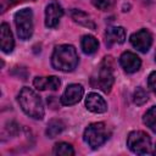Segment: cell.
<instances>
[{"mask_svg": "<svg viewBox=\"0 0 156 156\" xmlns=\"http://www.w3.org/2000/svg\"><path fill=\"white\" fill-rule=\"evenodd\" d=\"M71 17H72V20H73L76 23L80 24V26H83V27H87V28H89V29H95V28H96L94 21L90 18V16H89L88 13H85L84 11H82V10L73 9V10L71 11Z\"/></svg>", "mask_w": 156, "mask_h": 156, "instance_id": "cell-15", "label": "cell"}, {"mask_svg": "<svg viewBox=\"0 0 156 156\" xmlns=\"http://www.w3.org/2000/svg\"><path fill=\"white\" fill-rule=\"evenodd\" d=\"M80 45H82V50L84 54L87 55H91L94 54L98 48H99V41L93 35H84L82 38V41H80Z\"/></svg>", "mask_w": 156, "mask_h": 156, "instance_id": "cell-16", "label": "cell"}, {"mask_svg": "<svg viewBox=\"0 0 156 156\" xmlns=\"http://www.w3.org/2000/svg\"><path fill=\"white\" fill-rule=\"evenodd\" d=\"M85 106L90 112H94V113H104L107 110V104L105 99L96 93L88 94L85 99Z\"/></svg>", "mask_w": 156, "mask_h": 156, "instance_id": "cell-11", "label": "cell"}, {"mask_svg": "<svg viewBox=\"0 0 156 156\" xmlns=\"http://www.w3.org/2000/svg\"><path fill=\"white\" fill-rule=\"evenodd\" d=\"M83 94H84V89L80 84H69L61 96V104L65 106L74 105L80 101Z\"/></svg>", "mask_w": 156, "mask_h": 156, "instance_id": "cell-9", "label": "cell"}, {"mask_svg": "<svg viewBox=\"0 0 156 156\" xmlns=\"http://www.w3.org/2000/svg\"><path fill=\"white\" fill-rule=\"evenodd\" d=\"M61 82L56 76H49V77H35L33 80V85L39 90H57Z\"/></svg>", "mask_w": 156, "mask_h": 156, "instance_id": "cell-12", "label": "cell"}, {"mask_svg": "<svg viewBox=\"0 0 156 156\" xmlns=\"http://www.w3.org/2000/svg\"><path fill=\"white\" fill-rule=\"evenodd\" d=\"M0 37H1V50L6 54L11 52L15 46V40L7 23H2L0 26Z\"/></svg>", "mask_w": 156, "mask_h": 156, "instance_id": "cell-14", "label": "cell"}, {"mask_svg": "<svg viewBox=\"0 0 156 156\" xmlns=\"http://www.w3.org/2000/svg\"><path fill=\"white\" fill-rule=\"evenodd\" d=\"M130 44L140 52H147L152 44V37L149 30L139 29L130 35Z\"/></svg>", "mask_w": 156, "mask_h": 156, "instance_id": "cell-7", "label": "cell"}, {"mask_svg": "<svg viewBox=\"0 0 156 156\" xmlns=\"http://www.w3.org/2000/svg\"><path fill=\"white\" fill-rule=\"evenodd\" d=\"M105 38L108 46L112 44H123L126 40V30L123 27H110L106 29Z\"/></svg>", "mask_w": 156, "mask_h": 156, "instance_id": "cell-13", "label": "cell"}, {"mask_svg": "<svg viewBox=\"0 0 156 156\" xmlns=\"http://www.w3.org/2000/svg\"><path fill=\"white\" fill-rule=\"evenodd\" d=\"M143 121L146 124V127H149L152 132L156 133V106H152L146 111Z\"/></svg>", "mask_w": 156, "mask_h": 156, "instance_id": "cell-19", "label": "cell"}, {"mask_svg": "<svg viewBox=\"0 0 156 156\" xmlns=\"http://www.w3.org/2000/svg\"><path fill=\"white\" fill-rule=\"evenodd\" d=\"M119 63L122 66V68L127 72V73H134L136 72L140 66H141V60L139 58V56H136L134 52L130 51H124L121 57H119Z\"/></svg>", "mask_w": 156, "mask_h": 156, "instance_id": "cell-10", "label": "cell"}, {"mask_svg": "<svg viewBox=\"0 0 156 156\" xmlns=\"http://www.w3.org/2000/svg\"><path fill=\"white\" fill-rule=\"evenodd\" d=\"M15 24L20 39L27 40L33 34V12L30 9H22L15 13Z\"/></svg>", "mask_w": 156, "mask_h": 156, "instance_id": "cell-5", "label": "cell"}, {"mask_svg": "<svg viewBox=\"0 0 156 156\" xmlns=\"http://www.w3.org/2000/svg\"><path fill=\"white\" fill-rule=\"evenodd\" d=\"M110 130L104 122H96L89 124L84 130V141L91 147L98 149L107 141L110 138Z\"/></svg>", "mask_w": 156, "mask_h": 156, "instance_id": "cell-4", "label": "cell"}, {"mask_svg": "<svg viewBox=\"0 0 156 156\" xmlns=\"http://www.w3.org/2000/svg\"><path fill=\"white\" fill-rule=\"evenodd\" d=\"M91 2H93V5H94L96 9L101 10V11H106V10L110 9V6H111L110 0H91Z\"/></svg>", "mask_w": 156, "mask_h": 156, "instance_id": "cell-21", "label": "cell"}, {"mask_svg": "<svg viewBox=\"0 0 156 156\" xmlns=\"http://www.w3.org/2000/svg\"><path fill=\"white\" fill-rule=\"evenodd\" d=\"M63 16V9L57 1H51L45 10V26L49 28H55L61 17Z\"/></svg>", "mask_w": 156, "mask_h": 156, "instance_id": "cell-8", "label": "cell"}, {"mask_svg": "<svg viewBox=\"0 0 156 156\" xmlns=\"http://www.w3.org/2000/svg\"><path fill=\"white\" fill-rule=\"evenodd\" d=\"M18 102L27 116L34 119H41L44 117L43 101L33 89L28 87L22 88V90L18 94Z\"/></svg>", "mask_w": 156, "mask_h": 156, "instance_id": "cell-3", "label": "cell"}, {"mask_svg": "<svg viewBox=\"0 0 156 156\" xmlns=\"http://www.w3.org/2000/svg\"><path fill=\"white\" fill-rule=\"evenodd\" d=\"M23 1H35V0H6V6H13V5L21 4Z\"/></svg>", "mask_w": 156, "mask_h": 156, "instance_id": "cell-23", "label": "cell"}, {"mask_svg": "<svg viewBox=\"0 0 156 156\" xmlns=\"http://www.w3.org/2000/svg\"><path fill=\"white\" fill-rule=\"evenodd\" d=\"M127 146L129 150L138 155H146L151 151V139L143 130L130 132L127 138Z\"/></svg>", "mask_w": 156, "mask_h": 156, "instance_id": "cell-6", "label": "cell"}, {"mask_svg": "<svg viewBox=\"0 0 156 156\" xmlns=\"http://www.w3.org/2000/svg\"><path fill=\"white\" fill-rule=\"evenodd\" d=\"M147 84H149V88L156 94V71L150 73V76L147 78Z\"/></svg>", "mask_w": 156, "mask_h": 156, "instance_id": "cell-22", "label": "cell"}, {"mask_svg": "<svg viewBox=\"0 0 156 156\" xmlns=\"http://www.w3.org/2000/svg\"><path fill=\"white\" fill-rule=\"evenodd\" d=\"M134 102L136 104V105H144L146 101H147V99H149V96H147V93L145 91V89L144 88H141V87H138L136 89H135V91H134Z\"/></svg>", "mask_w": 156, "mask_h": 156, "instance_id": "cell-20", "label": "cell"}, {"mask_svg": "<svg viewBox=\"0 0 156 156\" xmlns=\"http://www.w3.org/2000/svg\"><path fill=\"white\" fill-rule=\"evenodd\" d=\"M78 54L74 46L68 44L57 45L51 56V65L55 69L62 72H71L78 65Z\"/></svg>", "mask_w": 156, "mask_h": 156, "instance_id": "cell-2", "label": "cell"}, {"mask_svg": "<svg viewBox=\"0 0 156 156\" xmlns=\"http://www.w3.org/2000/svg\"><path fill=\"white\" fill-rule=\"evenodd\" d=\"M155 61H156V52H155Z\"/></svg>", "mask_w": 156, "mask_h": 156, "instance_id": "cell-25", "label": "cell"}, {"mask_svg": "<svg viewBox=\"0 0 156 156\" xmlns=\"http://www.w3.org/2000/svg\"><path fill=\"white\" fill-rule=\"evenodd\" d=\"M54 154L55 155H58V156H72V155H74V150H73V147H72L71 144L65 143V141H61V143L55 144V146H54Z\"/></svg>", "mask_w": 156, "mask_h": 156, "instance_id": "cell-18", "label": "cell"}, {"mask_svg": "<svg viewBox=\"0 0 156 156\" xmlns=\"http://www.w3.org/2000/svg\"><path fill=\"white\" fill-rule=\"evenodd\" d=\"M154 155H156V145H155V150H154Z\"/></svg>", "mask_w": 156, "mask_h": 156, "instance_id": "cell-24", "label": "cell"}, {"mask_svg": "<svg viewBox=\"0 0 156 156\" xmlns=\"http://www.w3.org/2000/svg\"><path fill=\"white\" fill-rule=\"evenodd\" d=\"M65 129V124L61 119H51L48 123V128H46V135L49 138H55L56 135H58L62 130Z\"/></svg>", "mask_w": 156, "mask_h": 156, "instance_id": "cell-17", "label": "cell"}, {"mask_svg": "<svg viewBox=\"0 0 156 156\" xmlns=\"http://www.w3.org/2000/svg\"><path fill=\"white\" fill-rule=\"evenodd\" d=\"M115 62L111 56H105L91 76L90 83L94 88L110 93L115 82Z\"/></svg>", "mask_w": 156, "mask_h": 156, "instance_id": "cell-1", "label": "cell"}]
</instances>
